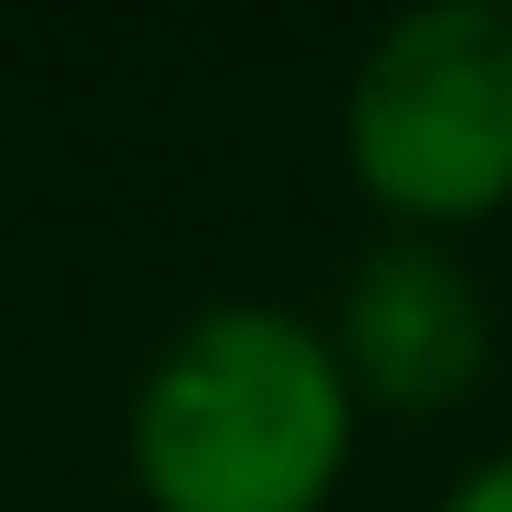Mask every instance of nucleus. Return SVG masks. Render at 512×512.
Listing matches in <instances>:
<instances>
[{
  "mask_svg": "<svg viewBox=\"0 0 512 512\" xmlns=\"http://www.w3.org/2000/svg\"><path fill=\"white\" fill-rule=\"evenodd\" d=\"M429 512H512V439H502V450H481L471 471H450V492H439Z\"/></svg>",
  "mask_w": 512,
  "mask_h": 512,
  "instance_id": "obj_4",
  "label": "nucleus"
},
{
  "mask_svg": "<svg viewBox=\"0 0 512 512\" xmlns=\"http://www.w3.org/2000/svg\"><path fill=\"white\" fill-rule=\"evenodd\" d=\"M335 147L387 230H450L512 209V0H418L345 63Z\"/></svg>",
  "mask_w": 512,
  "mask_h": 512,
  "instance_id": "obj_2",
  "label": "nucleus"
},
{
  "mask_svg": "<svg viewBox=\"0 0 512 512\" xmlns=\"http://www.w3.org/2000/svg\"><path fill=\"white\" fill-rule=\"evenodd\" d=\"M324 335H335V366L356 387V408L450 418L460 398H481L502 324H492V283L471 272L460 241L377 230L324 293Z\"/></svg>",
  "mask_w": 512,
  "mask_h": 512,
  "instance_id": "obj_3",
  "label": "nucleus"
},
{
  "mask_svg": "<svg viewBox=\"0 0 512 512\" xmlns=\"http://www.w3.org/2000/svg\"><path fill=\"white\" fill-rule=\"evenodd\" d=\"M356 387L304 304L220 293L147 345L126 387V481L147 512H324L356 471Z\"/></svg>",
  "mask_w": 512,
  "mask_h": 512,
  "instance_id": "obj_1",
  "label": "nucleus"
}]
</instances>
